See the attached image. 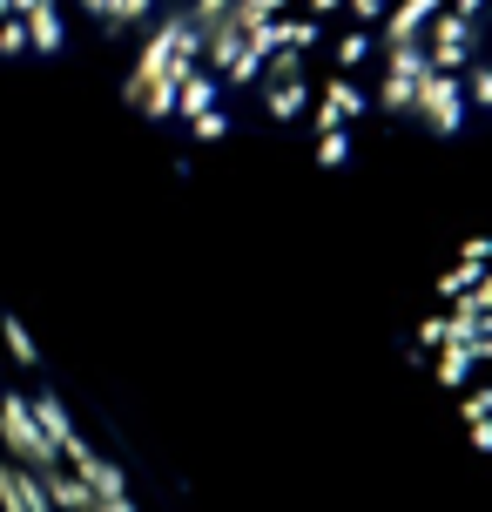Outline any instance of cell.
I'll return each mask as SVG.
<instances>
[{
	"label": "cell",
	"mask_w": 492,
	"mask_h": 512,
	"mask_svg": "<svg viewBox=\"0 0 492 512\" xmlns=\"http://www.w3.org/2000/svg\"><path fill=\"white\" fill-rule=\"evenodd\" d=\"M0 41L236 142H439L492 128V0H0Z\"/></svg>",
	"instance_id": "6da1fadb"
},
{
	"label": "cell",
	"mask_w": 492,
	"mask_h": 512,
	"mask_svg": "<svg viewBox=\"0 0 492 512\" xmlns=\"http://www.w3.org/2000/svg\"><path fill=\"white\" fill-rule=\"evenodd\" d=\"M0 512H142L122 459L7 317H0Z\"/></svg>",
	"instance_id": "7a4b0ae2"
}]
</instances>
